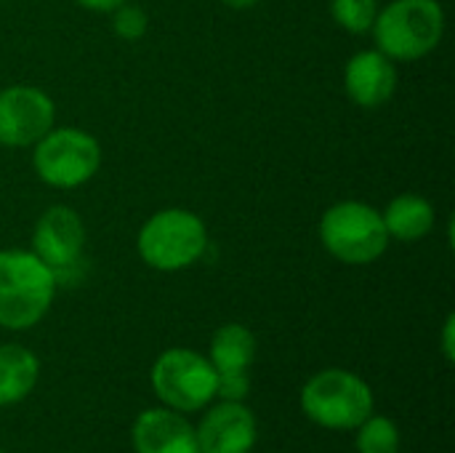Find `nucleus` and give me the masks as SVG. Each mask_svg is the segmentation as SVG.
I'll list each match as a JSON object with an SVG mask.
<instances>
[{"instance_id": "nucleus-2", "label": "nucleus", "mask_w": 455, "mask_h": 453, "mask_svg": "<svg viewBox=\"0 0 455 453\" xmlns=\"http://www.w3.org/2000/svg\"><path fill=\"white\" fill-rule=\"evenodd\" d=\"M445 32V11L437 0H395L376 13V45L392 61H413L432 53Z\"/></svg>"}, {"instance_id": "nucleus-5", "label": "nucleus", "mask_w": 455, "mask_h": 453, "mask_svg": "<svg viewBox=\"0 0 455 453\" xmlns=\"http://www.w3.org/2000/svg\"><path fill=\"white\" fill-rule=\"evenodd\" d=\"M320 240L344 264H371L384 256L392 238L376 208L347 200L323 214Z\"/></svg>"}, {"instance_id": "nucleus-4", "label": "nucleus", "mask_w": 455, "mask_h": 453, "mask_svg": "<svg viewBox=\"0 0 455 453\" xmlns=\"http://www.w3.org/2000/svg\"><path fill=\"white\" fill-rule=\"evenodd\" d=\"M139 256L160 270L176 272L195 264L208 248V230L203 219L184 208H165L149 216L139 232Z\"/></svg>"}, {"instance_id": "nucleus-8", "label": "nucleus", "mask_w": 455, "mask_h": 453, "mask_svg": "<svg viewBox=\"0 0 455 453\" xmlns=\"http://www.w3.org/2000/svg\"><path fill=\"white\" fill-rule=\"evenodd\" d=\"M83 246H85V227L80 216L67 206L48 208L32 235V254L51 267L56 286L69 283V278H77L83 267Z\"/></svg>"}, {"instance_id": "nucleus-21", "label": "nucleus", "mask_w": 455, "mask_h": 453, "mask_svg": "<svg viewBox=\"0 0 455 453\" xmlns=\"http://www.w3.org/2000/svg\"><path fill=\"white\" fill-rule=\"evenodd\" d=\"M224 5H229V8H253V5H259L261 0H221Z\"/></svg>"}, {"instance_id": "nucleus-19", "label": "nucleus", "mask_w": 455, "mask_h": 453, "mask_svg": "<svg viewBox=\"0 0 455 453\" xmlns=\"http://www.w3.org/2000/svg\"><path fill=\"white\" fill-rule=\"evenodd\" d=\"M455 318L453 315H448V320H445V328H443V352H445V358L448 360H453L455 358Z\"/></svg>"}, {"instance_id": "nucleus-7", "label": "nucleus", "mask_w": 455, "mask_h": 453, "mask_svg": "<svg viewBox=\"0 0 455 453\" xmlns=\"http://www.w3.org/2000/svg\"><path fill=\"white\" fill-rule=\"evenodd\" d=\"M216 368L195 350H168L152 366V390L173 411H200L216 398Z\"/></svg>"}, {"instance_id": "nucleus-22", "label": "nucleus", "mask_w": 455, "mask_h": 453, "mask_svg": "<svg viewBox=\"0 0 455 453\" xmlns=\"http://www.w3.org/2000/svg\"><path fill=\"white\" fill-rule=\"evenodd\" d=\"M0 453H3V451H0Z\"/></svg>"}, {"instance_id": "nucleus-18", "label": "nucleus", "mask_w": 455, "mask_h": 453, "mask_svg": "<svg viewBox=\"0 0 455 453\" xmlns=\"http://www.w3.org/2000/svg\"><path fill=\"white\" fill-rule=\"evenodd\" d=\"M115 32L123 40H139L147 32V13L139 5H128L123 3L120 8H115V21H112Z\"/></svg>"}, {"instance_id": "nucleus-11", "label": "nucleus", "mask_w": 455, "mask_h": 453, "mask_svg": "<svg viewBox=\"0 0 455 453\" xmlns=\"http://www.w3.org/2000/svg\"><path fill=\"white\" fill-rule=\"evenodd\" d=\"M344 85L355 104L376 109L392 99L397 88V69L381 51H360L347 64Z\"/></svg>"}, {"instance_id": "nucleus-12", "label": "nucleus", "mask_w": 455, "mask_h": 453, "mask_svg": "<svg viewBox=\"0 0 455 453\" xmlns=\"http://www.w3.org/2000/svg\"><path fill=\"white\" fill-rule=\"evenodd\" d=\"M136 453H200L197 435L173 409H149L133 425Z\"/></svg>"}, {"instance_id": "nucleus-1", "label": "nucleus", "mask_w": 455, "mask_h": 453, "mask_svg": "<svg viewBox=\"0 0 455 453\" xmlns=\"http://www.w3.org/2000/svg\"><path fill=\"white\" fill-rule=\"evenodd\" d=\"M56 294V278L32 251H0V326L32 328L45 318Z\"/></svg>"}, {"instance_id": "nucleus-15", "label": "nucleus", "mask_w": 455, "mask_h": 453, "mask_svg": "<svg viewBox=\"0 0 455 453\" xmlns=\"http://www.w3.org/2000/svg\"><path fill=\"white\" fill-rule=\"evenodd\" d=\"M40 376L37 358L21 344L0 347V406H13L24 400Z\"/></svg>"}, {"instance_id": "nucleus-6", "label": "nucleus", "mask_w": 455, "mask_h": 453, "mask_svg": "<svg viewBox=\"0 0 455 453\" xmlns=\"http://www.w3.org/2000/svg\"><path fill=\"white\" fill-rule=\"evenodd\" d=\"M32 163L48 187L72 190L93 179L101 166V147L80 128H51L40 142H35Z\"/></svg>"}, {"instance_id": "nucleus-20", "label": "nucleus", "mask_w": 455, "mask_h": 453, "mask_svg": "<svg viewBox=\"0 0 455 453\" xmlns=\"http://www.w3.org/2000/svg\"><path fill=\"white\" fill-rule=\"evenodd\" d=\"M77 3L83 8H88V11H115L123 3H128V0H77Z\"/></svg>"}, {"instance_id": "nucleus-16", "label": "nucleus", "mask_w": 455, "mask_h": 453, "mask_svg": "<svg viewBox=\"0 0 455 453\" xmlns=\"http://www.w3.org/2000/svg\"><path fill=\"white\" fill-rule=\"evenodd\" d=\"M357 435V451L360 453H397L400 451V433L392 419L387 417H368Z\"/></svg>"}, {"instance_id": "nucleus-9", "label": "nucleus", "mask_w": 455, "mask_h": 453, "mask_svg": "<svg viewBox=\"0 0 455 453\" xmlns=\"http://www.w3.org/2000/svg\"><path fill=\"white\" fill-rule=\"evenodd\" d=\"M53 99L32 85H11L0 91V144L29 147L53 128Z\"/></svg>"}, {"instance_id": "nucleus-10", "label": "nucleus", "mask_w": 455, "mask_h": 453, "mask_svg": "<svg viewBox=\"0 0 455 453\" xmlns=\"http://www.w3.org/2000/svg\"><path fill=\"white\" fill-rule=\"evenodd\" d=\"M195 435L200 453H248L256 443V417L243 400H224L205 414Z\"/></svg>"}, {"instance_id": "nucleus-14", "label": "nucleus", "mask_w": 455, "mask_h": 453, "mask_svg": "<svg viewBox=\"0 0 455 453\" xmlns=\"http://www.w3.org/2000/svg\"><path fill=\"white\" fill-rule=\"evenodd\" d=\"M389 238L400 243H416L427 238L435 227V206L413 192L397 195L381 214Z\"/></svg>"}, {"instance_id": "nucleus-3", "label": "nucleus", "mask_w": 455, "mask_h": 453, "mask_svg": "<svg viewBox=\"0 0 455 453\" xmlns=\"http://www.w3.org/2000/svg\"><path fill=\"white\" fill-rule=\"evenodd\" d=\"M304 414L328 430H357L373 414V390L344 368L315 374L301 390Z\"/></svg>"}, {"instance_id": "nucleus-13", "label": "nucleus", "mask_w": 455, "mask_h": 453, "mask_svg": "<svg viewBox=\"0 0 455 453\" xmlns=\"http://www.w3.org/2000/svg\"><path fill=\"white\" fill-rule=\"evenodd\" d=\"M256 358V339L253 334L240 326V323H229L221 326L213 334L211 342V366L216 368L219 379H240L248 376V368Z\"/></svg>"}, {"instance_id": "nucleus-17", "label": "nucleus", "mask_w": 455, "mask_h": 453, "mask_svg": "<svg viewBox=\"0 0 455 453\" xmlns=\"http://www.w3.org/2000/svg\"><path fill=\"white\" fill-rule=\"evenodd\" d=\"M331 11L333 19L339 21V27H344L347 32L363 35L373 29L376 21V0H331Z\"/></svg>"}]
</instances>
